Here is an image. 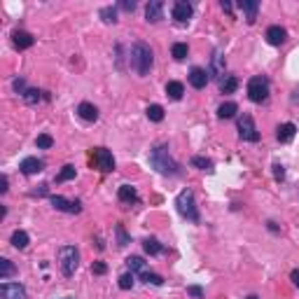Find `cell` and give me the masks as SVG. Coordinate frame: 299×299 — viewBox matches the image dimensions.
Here are the masks:
<instances>
[{
    "mask_svg": "<svg viewBox=\"0 0 299 299\" xmlns=\"http://www.w3.org/2000/svg\"><path fill=\"white\" fill-rule=\"evenodd\" d=\"M128 64H131V70L140 77H148L150 70H152V64H154V54L150 49V44L145 43H136L128 52Z\"/></svg>",
    "mask_w": 299,
    "mask_h": 299,
    "instance_id": "cell-1",
    "label": "cell"
},
{
    "mask_svg": "<svg viewBox=\"0 0 299 299\" xmlns=\"http://www.w3.org/2000/svg\"><path fill=\"white\" fill-rule=\"evenodd\" d=\"M150 164H152L159 173H164V175H178V173H180V166L171 159L166 145H157V148L150 152Z\"/></svg>",
    "mask_w": 299,
    "mask_h": 299,
    "instance_id": "cell-2",
    "label": "cell"
},
{
    "mask_svg": "<svg viewBox=\"0 0 299 299\" xmlns=\"http://www.w3.org/2000/svg\"><path fill=\"white\" fill-rule=\"evenodd\" d=\"M80 264V253L75 246H61L59 248V267H61V274L64 276H73L75 269Z\"/></svg>",
    "mask_w": 299,
    "mask_h": 299,
    "instance_id": "cell-3",
    "label": "cell"
},
{
    "mask_svg": "<svg viewBox=\"0 0 299 299\" xmlns=\"http://www.w3.org/2000/svg\"><path fill=\"white\" fill-rule=\"evenodd\" d=\"M175 206H178V213L182 217H187L190 222H199V211H196V203H194L192 190H182L175 199Z\"/></svg>",
    "mask_w": 299,
    "mask_h": 299,
    "instance_id": "cell-4",
    "label": "cell"
},
{
    "mask_svg": "<svg viewBox=\"0 0 299 299\" xmlns=\"http://www.w3.org/2000/svg\"><path fill=\"white\" fill-rule=\"evenodd\" d=\"M248 98L253 103H264L269 98V80L264 75H255L248 82Z\"/></svg>",
    "mask_w": 299,
    "mask_h": 299,
    "instance_id": "cell-5",
    "label": "cell"
},
{
    "mask_svg": "<svg viewBox=\"0 0 299 299\" xmlns=\"http://www.w3.org/2000/svg\"><path fill=\"white\" fill-rule=\"evenodd\" d=\"M91 164L94 169H98L101 173H110L115 171V159H112V152L106 148H94L91 150Z\"/></svg>",
    "mask_w": 299,
    "mask_h": 299,
    "instance_id": "cell-6",
    "label": "cell"
},
{
    "mask_svg": "<svg viewBox=\"0 0 299 299\" xmlns=\"http://www.w3.org/2000/svg\"><path fill=\"white\" fill-rule=\"evenodd\" d=\"M238 136L241 140H248V143H257L259 140V131L255 128V122L250 115H241L238 117Z\"/></svg>",
    "mask_w": 299,
    "mask_h": 299,
    "instance_id": "cell-7",
    "label": "cell"
},
{
    "mask_svg": "<svg viewBox=\"0 0 299 299\" xmlns=\"http://www.w3.org/2000/svg\"><path fill=\"white\" fill-rule=\"evenodd\" d=\"M49 201L56 211H61V213H70V215H77L82 213V203L80 201H70V199H65V196H49Z\"/></svg>",
    "mask_w": 299,
    "mask_h": 299,
    "instance_id": "cell-8",
    "label": "cell"
},
{
    "mask_svg": "<svg viewBox=\"0 0 299 299\" xmlns=\"http://www.w3.org/2000/svg\"><path fill=\"white\" fill-rule=\"evenodd\" d=\"M0 297L2 299H26V288L21 283H2L0 285Z\"/></svg>",
    "mask_w": 299,
    "mask_h": 299,
    "instance_id": "cell-9",
    "label": "cell"
},
{
    "mask_svg": "<svg viewBox=\"0 0 299 299\" xmlns=\"http://www.w3.org/2000/svg\"><path fill=\"white\" fill-rule=\"evenodd\" d=\"M192 5H190V2H187V0H178V2H175V5H173V19H175V21L178 23H187L190 21V19H192Z\"/></svg>",
    "mask_w": 299,
    "mask_h": 299,
    "instance_id": "cell-10",
    "label": "cell"
},
{
    "mask_svg": "<svg viewBox=\"0 0 299 299\" xmlns=\"http://www.w3.org/2000/svg\"><path fill=\"white\" fill-rule=\"evenodd\" d=\"M44 169V161L38 159V157H26V159L19 164V171L23 175H35V173H40Z\"/></svg>",
    "mask_w": 299,
    "mask_h": 299,
    "instance_id": "cell-11",
    "label": "cell"
},
{
    "mask_svg": "<svg viewBox=\"0 0 299 299\" xmlns=\"http://www.w3.org/2000/svg\"><path fill=\"white\" fill-rule=\"evenodd\" d=\"M161 17H164V2H161V0L148 2V7H145V19H148L150 23H157V21H161Z\"/></svg>",
    "mask_w": 299,
    "mask_h": 299,
    "instance_id": "cell-12",
    "label": "cell"
},
{
    "mask_svg": "<svg viewBox=\"0 0 299 299\" xmlns=\"http://www.w3.org/2000/svg\"><path fill=\"white\" fill-rule=\"evenodd\" d=\"M267 43L269 44H274V47H278V44H283L285 43V38H288V31L283 28V26H269L267 28Z\"/></svg>",
    "mask_w": 299,
    "mask_h": 299,
    "instance_id": "cell-13",
    "label": "cell"
},
{
    "mask_svg": "<svg viewBox=\"0 0 299 299\" xmlns=\"http://www.w3.org/2000/svg\"><path fill=\"white\" fill-rule=\"evenodd\" d=\"M187 77H190V85H192L194 89H203V86L208 85V80H211L208 70H203V68H192Z\"/></svg>",
    "mask_w": 299,
    "mask_h": 299,
    "instance_id": "cell-14",
    "label": "cell"
},
{
    "mask_svg": "<svg viewBox=\"0 0 299 299\" xmlns=\"http://www.w3.org/2000/svg\"><path fill=\"white\" fill-rule=\"evenodd\" d=\"M12 43H14L17 49H28V47H33L35 38H33L31 33H26V31H14L12 33Z\"/></svg>",
    "mask_w": 299,
    "mask_h": 299,
    "instance_id": "cell-15",
    "label": "cell"
},
{
    "mask_svg": "<svg viewBox=\"0 0 299 299\" xmlns=\"http://www.w3.org/2000/svg\"><path fill=\"white\" fill-rule=\"evenodd\" d=\"M238 7L246 12V21L248 23H255L257 10H259V2H257V0H238Z\"/></svg>",
    "mask_w": 299,
    "mask_h": 299,
    "instance_id": "cell-16",
    "label": "cell"
},
{
    "mask_svg": "<svg viewBox=\"0 0 299 299\" xmlns=\"http://www.w3.org/2000/svg\"><path fill=\"white\" fill-rule=\"evenodd\" d=\"M295 133H297V127H295L292 122L278 124V128H276V138L280 140V143H290V140L295 138Z\"/></svg>",
    "mask_w": 299,
    "mask_h": 299,
    "instance_id": "cell-17",
    "label": "cell"
},
{
    "mask_svg": "<svg viewBox=\"0 0 299 299\" xmlns=\"http://www.w3.org/2000/svg\"><path fill=\"white\" fill-rule=\"evenodd\" d=\"M77 115H80V119H85V122H96L98 107L91 106V103H80V106H77Z\"/></svg>",
    "mask_w": 299,
    "mask_h": 299,
    "instance_id": "cell-18",
    "label": "cell"
},
{
    "mask_svg": "<svg viewBox=\"0 0 299 299\" xmlns=\"http://www.w3.org/2000/svg\"><path fill=\"white\" fill-rule=\"evenodd\" d=\"M117 196L122 203H133L138 201V192H136V187H131V185H122L117 190Z\"/></svg>",
    "mask_w": 299,
    "mask_h": 299,
    "instance_id": "cell-19",
    "label": "cell"
},
{
    "mask_svg": "<svg viewBox=\"0 0 299 299\" xmlns=\"http://www.w3.org/2000/svg\"><path fill=\"white\" fill-rule=\"evenodd\" d=\"M208 75H213V77H220V80H222V75H224V56L220 52L213 54V64H211Z\"/></svg>",
    "mask_w": 299,
    "mask_h": 299,
    "instance_id": "cell-20",
    "label": "cell"
},
{
    "mask_svg": "<svg viewBox=\"0 0 299 299\" xmlns=\"http://www.w3.org/2000/svg\"><path fill=\"white\" fill-rule=\"evenodd\" d=\"M238 112V106H236L234 101H227V103H222V106L217 107V117L220 119H232Z\"/></svg>",
    "mask_w": 299,
    "mask_h": 299,
    "instance_id": "cell-21",
    "label": "cell"
},
{
    "mask_svg": "<svg viewBox=\"0 0 299 299\" xmlns=\"http://www.w3.org/2000/svg\"><path fill=\"white\" fill-rule=\"evenodd\" d=\"M28 243H31V238H28V234H26V232L17 229V232L12 234V246L17 248V250H26V248H28Z\"/></svg>",
    "mask_w": 299,
    "mask_h": 299,
    "instance_id": "cell-22",
    "label": "cell"
},
{
    "mask_svg": "<svg viewBox=\"0 0 299 299\" xmlns=\"http://www.w3.org/2000/svg\"><path fill=\"white\" fill-rule=\"evenodd\" d=\"M236 86H238V80H236L234 75H224L222 80H220V91L222 94H234Z\"/></svg>",
    "mask_w": 299,
    "mask_h": 299,
    "instance_id": "cell-23",
    "label": "cell"
},
{
    "mask_svg": "<svg viewBox=\"0 0 299 299\" xmlns=\"http://www.w3.org/2000/svg\"><path fill=\"white\" fill-rule=\"evenodd\" d=\"M143 248H145L148 255H161V253H166V248L161 246L157 238H145V241H143Z\"/></svg>",
    "mask_w": 299,
    "mask_h": 299,
    "instance_id": "cell-24",
    "label": "cell"
},
{
    "mask_svg": "<svg viewBox=\"0 0 299 299\" xmlns=\"http://www.w3.org/2000/svg\"><path fill=\"white\" fill-rule=\"evenodd\" d=\"M182 94H185L182 82H169V85H166V96L171 98V101H180Z\"/></svg>",
    "mask_w": 299,
    "mask_h": 299,
    "instance_id": "cell-25",
    "label": "cell"
},
{
    "mask_svg": "<svg viewBox=\"0 0 299 299\" xmlns=\"http://www.w3.org/2000/svg\"><path fill=\"white\" fill-rule=\"evenodd\" d=\"M14 271H17V269H14V264H12L7 257H2V259H0V280H7V278H12V276H14Z\"/></svg>",
    "mask_w": 299,
    "mask_h": 299,
    "instance_id": "cell-26",
    "label": "cell"
},
{
    "mask_svg": "<svg viewBox=\"0 0 299 299\" xmlns=\"http://www.w3.org/2000/svg\"><path fill=\"white\" fill-rule=\"evenodd\" d=\"M127 267L131 269V271H140V274H145V267H148V262H145L143 257H138V255H131L127 259Z\"/></svg>",
    "mask_w": 299,
    "mask_h": 299,
    "instance_id": "cell-27",
    "label": "cell"
},
{
    "mask_svg": "<svg viewBox=\"0 0 299 299\" xmlns=\"http://www.w3.org/2000/svg\"><path fill=\"white\" fill-rule=\"evenodd\" d=\"M187 54H190V47L185 43H175L171 47V56L175 59V61H182V59H187Z\"/></svg>",
    "mask_w": 299,
    "mask_h": 299,
    "instance_id": "cell-28",
    "label": "cell"
},
{
    "mask_svg": "<svg viewBox=\"0 0 299 299\" xmlns=\"http://www.w3.org/2000/svg\"><path fill=\"white\" fill-rule=\"evenodd\" d=\"M192 166L194 169H201V171H213V161L206 159V157H192Z\"/></svg>",
    "mask_w": 299,
    "mask_h": 299,
    "instance_id": "cell-29",
    "label": "cell"
},
{
    "mask_svg": "<svg viewBox=\"0 0 299 299\" xmlns=\"http://www.w3.org/2000/svg\"><path fill=\"white\" fill-rule=\"evenodd\" d=\"M145 115H148L150 122H161V119H164V107L161 106H150L148 110H145Z\"/></svg>",
    "mask_w": 299,
    "mask_h": 299,
    "instance_id": "cell-30",
    "label": "cell"
},
{
    "mask_svg": "<svg viewBox=\"0 0 299 299\" xmlns=\"http://www.w3.org/2000/svg\"><path fill=\"white\" fill-rule=\"evenodd\" d=\"M73 178H75V166H70V164H68V166H64V169H61V173L56 175V182H68V180H73Z\"/></svg>",
    "mask_w": 299,
    "mask_h": 299,
    "instance_id": "cell-31",
    "label": "cell"
},
{
    "mask_svg": "<svg viewBox=\"0 0 299 299\" xmlns=\"http://www.w3.org/2000/svg\"><path fill=\"white\" fill-rule=\"evenodd\" d=\"M101 19H103L106 23H115L117 21V10H115V7H110V5L103 7V10H101Z\"/></svg>",
    "mask_w": 299,
    "mask_h": 299,
    "instance_id": "cell-32",
    "label": "cell"
},
{
    "mask_svg": "<svg viewBox=\"0 0 299 299\" xmlns=\"http://www.w3.org/2000/svg\"><path fill=\"white\" fill-rule=\"evenodd\" d=\"M40 94H43V91H38V89H26V94H23V101H26V103H28V106H35V103H38V101H40Z\"/></svg>",
    "mask_w": 299,
    "mask_h": 299,
    "instance_id": "cell-33",
    "label": "cell"
},
{
    "mask_svg": "<svg viewBox=\"0 0 299 299\" xmlns=\"http://www.w3.org/2000/svg\"><path fill=\"white\" fill-rule=\"evenodd\" d=\"M115 232H117V246L119 248H127L128 243H131V238H128V234L124 232V227H122V224H117V227H115Z\"/></svg>",
    "mask_w": 299,
    "mask_h": 299,
    "instance_id": "cell-34",
    "label": "cell"
},
{
    "mask_svg": "<svg viewBox=\"0 0 299 299\" xmlns=\"http://www.w3.org/2000/svg\"><path fill=\"white\" fill-rule=\"evenodd\" d=\"M35 145H38L40 150H49L54 145V138L52 136H47V133H40V136L35 138Z\"/></svg>",
    "mask_w": 299,
    "mask_h": 299,
    "instance_id": "cell-35",
    "label": "cell"
},
{
    "mask_svg": "<svg viewBox=\"0 0 299 299\" xmlns=\"http://www.w3.org/2000/svg\"><path fill=\"white\" fill-rule=\"evenodd\" d=\"M133 280H136V278H133V271L122 274V276H119V288H122V290H131V288H133Z\"/></svg>",
    "mask_w": 299,
    "mask_h": 299,
    "instance_id": "cell-36",
    "label": "cell"
},
{
    "mask_svg": "<svg viewBox=\"0 0 299 299\" xmlns=\"http://www.w3.org/2000/svg\"><path fill=\"white\" fill-rule=\"evenodd\" d=\"M140 280H143V283H148V285H164V278L157 276V274H148V271L140 276Z\"/></svg>",
    "mask_w": 299,
    "mask_h": 299,
    "instance_id": "cell-37",
    "label": "cell"
},
{
    "mask_svg": "<svg viewBox=\"0 0 299 299\" xmlns=\"http://www.w3.org/2000/svg\"><path fill=\"white\" fill-rule=\"evenodd\" d=\"M91 271H94L96 276H103V274L107 271V267L103 264V262H94V264H91Z\"/></svg>",
    "mask_w": 299,
    "mask_h": 299,
    "instance_id": "cell-38",
    "label": "cell"
},
{
    "mask_svg": "<svg viewBox=\"0 0 299 299\" xmlns=\"http://www.w3.org/2000/svg\"><path fill=\"white\" fill-rule=\"evenodd\" d=\"M14 91H17V94H26V82H23L21 77H19V80H14Z\"/></svg>",
    "mask_w": 299,
    "mask_h": 299,
    "instance_id": "cell-39",
    "label": "cell"
},
{
    "mask_svg": "<svg viewBox=\"0 0 299 299\" xmlns=\"http://www.w3.org/2000/svg\"><path fill=\"white\" fill-rule=\"evenodd\" d=\"M274 175H276V180H283L285 178V169L280 164H274Z\"/></svg>",
    "mask_w": 299,
    "mask_h": 299,
    "instance_id": "cell-40",
    "label": "cell"
},
{
    "mask_svg": "<svg viewBox=\"0 0 299 299\" xmlns=\"http://www.w3.org/2000/svg\"><path fill=\"white\" fill-rule=\"evenodd\" d=\"M119 7L124 12H133L136 10V2H133V0H124V2H119Z\"/></svg>",
    "mask_w": 299,
    "mask_h": 299,
    "instance_id": "cell-41",
    "label": "cell"
},
{
    "mask_svg": "<svg viewBox=\"0 0 299 299\" xmlns=\"http://www.w3.org/2000/svg\"><path fill=\"white\" fill-rule=\"evenodd\" d=\"M187 292H190L192 297H196V299H201V297H203V290L199 288V285H192V288H187Z\"/></svg>",
    "mask_w": 299,
    "mask_h": 299,
    "instance_id": "cell-42",
    "label": "cell"
},
{
    "mask_svg": "<svg viewBox=\"0 0 299 299\" xmlns=\"http://www.w3.org/2000/svg\"><path fill=\"white\" fill-rule=\"evenodd\" d=\"M5 192H7V175L0 178V194H5Z\"/></svg>",
    "mask_w": 299,
    "mask_h": 299,
    "instance_id": "cell-43",
    "label": "cell"
},
{
    "mask_svg": "<svg viewBox=\"0 0 299 299\" xmlns=\"http://www.w3.org/2000/svg\"><path fill=\"white\" fill-rule=\"evenodd\" d=\"M290 278H292V283H295V285L299 288V269H295V271L290 274Z\"/></svg>",
    "mask_w": 299,
    "mask_h": 299,
    "instance_id": "cell-44",
    "label": "cell"
},
{
    "mask_svg": "<svg viewBox=\"0 0 299 299\" xmlns=\"http://www.w3.org/2000/svg\"><path fill=\"white\" fill-rule=\"evenodd\" d=\"M222 10L232 14V10H234V7H232V2H227V0H222Z\"/></svg>",
    "mask_w": 299,
    "mask_h": 299,
    "instance_id": "cell-45",
    "label": "cell"
},
{
    "mask_svg": "<svg viewBox=\"0 0 299 299\" xmlns=\"http://www.w3.org/2000/svg\"><path fill=\"white\" fill-rule=\"evenodd\" d=\"M246 299H259V297H257V295H250V297H246Z\"/></svg>",
    "mask_w": 299,
    "mask_h": 299,
    "instance_id": "cell-46",
    "label": "cell"
},
{
    "mask_svg": "<svg viewBox=\"0 0 299 299\" xmlns=\"http://www.w3.org/2000/svg\"><path fill=\"white\" fill-rule=\"evenodd\" d=\"M65 299H73V297H65Z\"/></svg>",
    "mask_w": 299,
    "mask_h": 299,
    "instance_id": "cell-47",
    "label": "cell"
}]
</instances>
